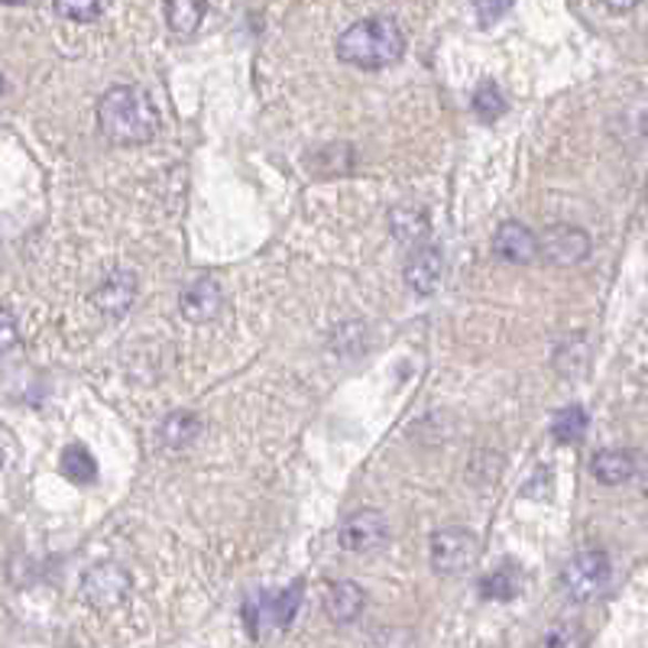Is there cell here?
I'll return each mask as SVG.
<instances>
[{"instance_id":"1","label":"cell","mask_w":648,"mask_h":648,"mask_svg":"<svg viewBox=\"0 0 648 648\" xmlns=\"http://www.w3.org/2000/svg\"><path fill=\"white\" fill-rule=\"evenodd\" d=\"M97 124L107 140L121 146H140L156 136L160 111L140 85H114L97 101Z\"/></svg>"},{"instance_id":"2","label":"cell","mask_w":648,"mask_h":648,"mask_svg":"<svg viewBox=\"0 0 648 648\" xmlns=\"http://www.w3.org/2000/svg\"><path fill=\"white\" fill-rule=\"evenodd\" d=\"M338 59L347 65L377 72V69H389L392 62L402 59L405 52V37L399 30L395 20L389 17H367L350 23L344 33L338 37Z\"/></svg>"},{"instance_id":"3","label":"cell","mask_w":648,"mask_h":648,"mask_svg":"<svg viewBox=\"0 0 648 648\" xmlns=\"http://www.w3.org/2000/svg\"><path fill=\"white\" fill-rule=\"evenodd\" d=\"M299 606H302V580H296L286 590H266V594L250 597L244 604V619H247L250 636L259 639L269 629H286L296 619Z\"/></svg>"},{"instance_id":"4","label":"cell","mask_w":648,"mask_h":648,"mask_svg":"<svg viewBox=\"0 0 648 648\" xmlns=\"http://www.w3.org/2000/svg\"><path fill=\"white\" fill-rule=\"evenodd\" d=\"M609 580H613V562H609L606 552H597V548L574 555L562 570V587L567 590V597L577 600V604L604 597L609 590Z\"/></svg>"},{"instance_id":"5","label":"cell","mask_w":648,"mask_h":648,"mask_svg":"<svg viewBox=\"0 0 648 648\" xmlns=\"http://www.w3.org/2000/svg\"><path fill=\"white\" fill-rule=\"evenodd\" d=\"M480 562V535L461 525L438 528L432 535V567L438 574H464Z\"/></svg>"},{"instance_id":"6","label":"cell","mask_w":648,"mask_h":648,"mask_svg":"<svg viewBox=\"0 0 648 648\" xmlns=\"http://www.w3.org/2000/svg\"><path fill=\"white\" fill-rule=\"evenodd\" d=\"M389 538V522L380 510H357L341 522L338 528V545L344 552L353 555H363V552H373L380 548Z\"/></svg>"},{"instance_id":"7","label":"cell","mask_w":648,"mask_h":648,"mask_svg":"<svg viewBox=\"0 0 648 648\" xmlns=\"http://www.w3.org/2000/svg\"><path fill=\"white\" fill-rule=\"evenodd\" d=\"M538 254L555 266H574L590 257V234L574 224H552L538 237Z\"/></svg>"},{"instance_id":"8","label":"cell","mask_w":648,"mask_h":648,"mask_svg":"<svg viewBox=\"0 0 648 648\" xmlns=\"http://www.w3.org/2000/svg\"><path fill=\"white\" fill-rule=\"evenodd\" d=\"M130 594V574L117 564H94L82 577V597L97 609L117 606Z\"/></svg>"},{"instance_id":"9","label":"cell","mask_w":648,"mask_h":648,"mask_svg":"<svg viewBox=\"0 0 648 648\" xmlns=\"http://www.w3.org/2000/svg\"><path fill=\"white\" fill-rule=\"evenodd\" d=\"M220 305H224V292H220V286H217L215 279H198V282L185 286V292L178 296V311L192 325L212 321L220 311Z\"/></svg>"},{"instance_id":"10","label":"cell","mask_w":648,"mask_h":648,"mask_svg":"<svg viewBox=\"0 0 648 648\" xmlns=\"http://www.w3.org/2000/svg\"><path fill=\"white\" fill-rule=\"evenodd\" d=\"M441 276H444V257L434 244L419 247L412 259L405 263V286L419 296H432L441 286Z\"/></svg>"},{"instance_id":"11","label":"cell","mask_w":648,"mask_h":648,"mask_svg":"<svg viewBox=\"0 0 648 648\" xmlns=\"http://www.w3.org/2000/svg\"><path fill=\"white\" fill-rule=\"evenodd\" d=\"M91 299L97 305V311L114 315V318H124L130 311V305H133V299H136V276L127 272V269L111 272V276L94 289Z\"/></svg>"},{"instance_id":"12","label":"cell","mask_w":648,"mask_h":648,"mask_svg":"<svg viewBox=\"0 0 648 648\" xmlns=\"http://www.w3.org/2000/svg\"><path fill=\"white\" fill-rule=\"evenodd\" d=\"M493 250H496V257L510 259V263H532L538 257V237L525 224L506 220V224H500V230L493 237Z\"/></svg>"},{"instance_id":"13","label":"cell","mask_w":648,"mask_h":648,"mask_svg":"<svg viewBox=\"0 0 648 648\" xmlns=\"http://www.w3.org/2000/svg\"><path fill=\"white\" fill-rule=\"evenodd\" d=\"M363 604H367V594L353 580H335L325 590V613L331 623H341V626L353 623L363 613Z\"/></svg>"},{"instance_id":"14","label":"cell","mask_w":648,"mask_h":648,"mask_svg":"<svg viewBox=\"0 0 648 648\" xmlns=\"http://www.w3.org/2000/svg\"><path fill=\"white\" fill-rule=\"evenodd\" d=\"M636 451H600L594 457V476L606 486H619L636 474Z\"/></svg>"},{"instance_id":"15","label":"cell","mask_w":648,"mask_h":648,"mask_svg":"<svg viewBox=\"0 0 648 648\" xmlns=\"http://www.w3.org/2000/svg\"><path fill=\"white\" fill-rule=\"evenodd\" d=\"M202 434V419L195 412H173L160 425V441L166 448H185Z\"/></svg>"},{"instance_id":"16","label":"cell","mask_w":648,"mask_h":648,"mask_svg":"<svg viewBox=\"0 0 648 648\" xmlns=\"http://www.w3.org/2000/svg\"><path fill=\"white\" fill-rule=\"evenodd\" d=\"M587 425H590V419H587L584 405H564L562 412L552 419V434L558 444H577V441H584Z\"/></svg>"},{"instance_id":"17","label":"cell","mask_w":648,"mask_h":648,"mask_svg":"<svg viewBox=\"0 0 648 648\" xmlns=\"http://www.w3.org/2000/svg\"><path fill=\"white\" fill-rule=\"evenodd\" d=\"M538 648H587V629L577 619H555L542 632Z\"/></svg>"},{"instance_id":"18","label":"cell","mask_w":648,"mask_h":648,"mask_svg":"<svg viewBox=\"0 0 648 648\" xmlns=\"http://www.w3.org/2000/svg\"><path fill=\"white\" fill-rule=\"evenodd\" d=\"M208 13L205 3H192V0H178V3H166V23L173 33H195L202 17Z\"/></svg>"},{"instance_id":"19","label":"cell","mask_w":648,"mask_h":648,"mask_svg":"<svg viewBox=\"0 0 648 648\" xmlns=\"http://www.w3.org/2000/svg\"><path fill=\"white\" fill-rule=\"evenodd\" d=\"M62 471L75 483H94L97 480V464H94V457L88 454V448H82V444H69L62 451Z\"/></svg>"},{"instance_id":"20","label":"cell","mask_w":648,"mask_h":648,"mask_svg":"<svg viewBox=\"0 0 648 648\" xmlns=\"http://www.w3.org/2000/svg\"><path fill=\"white\" fill-rule=\"evenodd\" d=\"M389 224H392V234L399 240H422V237H429V217L419 208H395L392 217H389Z\"/></svg>"},{"instance_id":"21","label":"cell","mask_w":648,"mask_h":648,"mask_svg":"<svg viewBox=\"0 0 648 648\" xmlns=\"http://www.w3.org/2000/svg\"><path fill=\"white\" fill-rule=\"evenodd\" d=\"M518 594V577L513 567H500L480 580V597L483 600H513Z\"/></svg>"},{"instance_id":"22","label":"cell","mask_w":648,"mask_h":648,"mask_svg":"<svg viewBox=\"0 0 648 648\" xmlns=\"http://www.w3.org/2000/svg\"><path fill=\"white\" fill-rule=\"evenodd\" d=\"M474 114L483 124H493L496 117L506 114V97H503V91L493 85V82H483V85L476 88Z\"/></svg>"},{"instance_id":"23","label":"cell","mask_w":648,"mask_h":648,"mask_svg":"<svg viewBox=\"0 0 648 648\" xmlns=\"http://www.w3.org/2000/svg\"><path fill=\"white\" fill-rule=\"evenodd\" d=\"M55 13L69 17V20H79V23H91L104 13V7L101 3H55Z\"/></svg>"},{"instance_id":"24","label":"cell","mask_w":648,"mask_h":648,"mask_svg":"<svg viewBox=\"0 0 648 648\" xmlns=\"http://www.w3.org/2000/svg\"><path fill=\"white\" fill-rule=\"evenodd\" d=\"M17 338H20V331H17V318H13L7 308H0V353L17 344Z\"/></svg>"},{"instance_id":"25","label":"cell","mask_w":648,"mask_h":648,"mask_svg":"<svg viewBox=\"0 0 648 648\" xmlns=\"http://www.w3.org/2000/svg\"><path fill=\"white\" fill-rule=\"evenodd\" d=\"M503 13H510V3H500V7H496V3H476V17H480L483 27H490V23H493L496 17H503Z\"/></svg>"},{"instance_id":"26","label":"cell","mask_w":648,"mask_h":648,"mask_svg":"<svg viewBox=\"0 0 648 648\" xmlns=\"http://www.w3.org/2000/svg\"><path fill=\"white\" fill-rule=\"evenodd\" d=\"M0 94H3V75H0Z\"/></svg>"},{"instance_id":"27","label":"cell","mask_w":648,"mask_h":648,"mask_svg":"<svg viewBox=\"0 0 648 648\" xmlns=\"http://www.w3.org/2000/svg\"><path fill=\"white\" fill-rule=\"evenodd\" d=\"M0 467H3V451H0Z\"/></svg>"}]
</instances>
